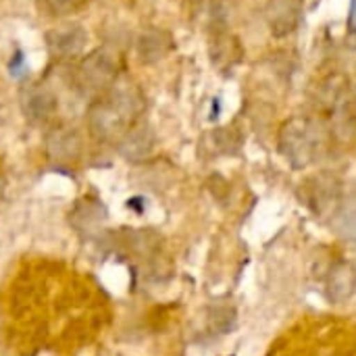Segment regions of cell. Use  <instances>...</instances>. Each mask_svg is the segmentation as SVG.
<instances>
[{"label": "cell", "mask_w": 356, "mask_h": 356, "mask_svg": "<svg viewBox=\"0 0 356 356\" xmlns=\"http://www.w3.org/2000/svg\"><path fill=\"white\" fill-rule=\"evenodd\" d=\"M46 4L54 15H69L81 4V0H46Z\"/></svg>", "instance_id": "cell-18"}, {"label": "cell", "mask_w": 356, "mask_h": 356, "mask_svg": "<svg viewBox=\"0 0 356 356\" xmlns=\"http://www.w3.org/2000/svg\"><path fill=\"white\" fill-rule=\"evenodd\" d=\"M211 58L219 69H229L242 58V48L234 35L221 33L211 44Z\"/></svg>", "instance_id": "cell-16"}, {"label": "cell", "mask_w": 356, "mask_h": 356, "mask_svg": "<svg viewBox=\"0 0 356 356\" xmlns=\"http://www.w3.org/2000/svg\"><path fill=\"white\" fill-rule=\"evenodd\" d=\"M323 127L307 117L288 119L277 136V150L292 169H305L317 161L323 148Z\"/></svg>", "instance_id": "cell-3"}, {"label": "cell", "mask_w": 356, "mask_h": 356, "mask_svg": "<svg viewBox=\"0 0 356 356\" xmlns=\"http://www.w3.org/2000/svg\"><path fill=\"white\" fill-rule=\"evenodd\" d=\"M98 246L102 257H117L119 263L127 265L131 273V292H138L142 284L161 286L173 277L163 238L154 229H106Z\"/></svg>", "instance_id": "cell-1"}, {"label": "cell", "mask_w": 356, "mask_h": 356, "mask_svg": "<svg viewBox=\"0 0 356 356\" xmlns=\"http://www.w3.org/2000/svg\"><path fill=\"white\" fill-rule=\"evenodd\" d=\"M330 221L336 225L338 234L356 248V188L342 196V200Z\"/></svg>", "instance_id": "cell-15"}, {"label": "cell", "mask_w": 356, "mask_h": 356, "mask_svg": "<svg viewBox=\"0 0 356 356\" xmlns=\"http://www.w3.org/2000/svg\"><path fill=\"white\" fill-rule=\"evenodd\" d=\"M48 48L56 58L63 60H71L83 54L86 46H88V31L81 25H65L58 29L48 31L46 35Z\"/></svg>", "instance_id": "cell-9"}, {"label": "cell", "mask_w": 356, "mask_h": 356, "mask_svg": "<svg viewBox=\"0 0 356 356\" xmlns=\"http://www.w3.org/2000/svg\"><path fill=\"white\" fill-rule=\"evenodd\" d=\"M119 79V63L117 56L108 50H94L81 58L77 67L75 81L83 94H102L113 88Z\"/></svg>", "instance_id": "cell-4"}, {"label": "cell", "mask_w": 356, "mask_h": 356, "mask_svg": "<svg viewBox=\"0 0 356 356\" xmlns=\"http://www.w3.org/2000/svg\"><path fill=\"white\" fill-rule=\"evenodd\" d=\"M229 356H234V355H229Z\"/></svg>", "instance_id": "cell-22"}, {"label": "cell", "mask_w": 356, "mask_h": 356, "mask_svg": "<svg viewBox=\"0 0 356 356\" xmlns=\"http://www.w3.org/2000/svg\"><path fill=\"white\" fill-rule=\"evenodd\" d=\"M204 315H207V327L200 334V340H217L236 332L238 327V311L232 305L213 302L207 307Z\"/></svg>", "instance_id": "cell-13"}, {"label": "cell", "mask_w": 356, "mask_h": 356, "mask_svg": "<svg viewBox=\"0 0 356 356\" xmlns=\"http://www.w3.org/2000/svg\"><path fill=\"white\" fill-rule=\"evenodd\" d=\"M21 111L31 123H44L56 113V96L52 90L31 83L21 92Z\"/></svg>", "instance_id": "cell-10"}, {"label": "cell", "mask_w": 356, "mask_h": 356, "mask_svg": "<svg viewBox=\"0 0 356 356\" xmlns=\"http://www.w3.org/2000/svg\"><path fill=\"white\" fill-rule=\"evenodd\" d=\"M213 140H215V146L221 154H236L242 146V140H240V134L234 131L232 127H221V129H215L213 131Z\"/></svg>", "instance_id": "cell-17"}, {"label": "cell", "mask_w": 356, "mask_h": 356, "mask_svg": "<svg viewBox=\"0 0 356 356\" xmlns=\"http://www.w3.org/2000/svg\"><path fill=\"white\" fill-rule=\"evenodd\" d=\"M117 146H119V154L123 159H127L129 163H142L154 152V146H156L154 129L146 121H136L123 134V138L117 142Z\"/></svg>", "instance_id": "cell-8"}, {"label": "cell", "mask_w": 356, "mask_h": 356, "mask_svg": "<svg viewBox=\"0 0 356 356\" xmlns=\"http://www.w3.org/2000/svg\"><path fill=\"white\" fill-rule=\"evenodd\" d=\"M146 100L136 83L115 81L106 98L94 102L88 111V125L96 140L119 142L123 134L144 113Z\"/></svg>", "instance_id": "cell-2"}, {"label": "cell", "mask_w": 356, "mask_h": 356, "mask_svg": "<svg viewBox=\"0 0 356 356\" xmlns=\"http://www.w3.org/2000/svg\"><path fill=\"white\" fill-rule=\"evenodd\" d=\"M356 294V265L336 261L323 277V296L332 305H344Z\"/></svg>", "instance_id": "cell-7"}, {"label": "cell", "mask_w": 356, "mask_h": 356, "mask_svg": "<svg viewBox=\"0 0 356 356\" xmlns=\"http://www.w3.org/2000/svg\"><path fill=\"white\" fill-rule=\"evenodd\" d=\"M25 65H27V63H25V56H23V52L17 48V50H15V54H13V60L8 63V71H10V75H13V77H23V75H25V71H27V69H25Z\"/></svg>", "instance_id": "cell-19"}, {"label": "cell", "mask_w": 356, "mask_h": 356, "mask_svg": "<svg viewBox=\"0 0 356 356\" xmlns=\"http://www.w3.org/2000/svg\"><path fill=\"white\" fill-rule=\"evenodd\" d=\"M69 225L71 229L83 240V242H100L104 236V223L108 221V211L104 202H100L94 196L79 198L73 209L69 211Z\"/></svg>", "instance_id": "cell-6"}, {"label": "cell", "mask_w": 356, "mask_h": 356, "mask_svg": "<svg viewBox=\"0 0 356 356\" xmlns=\"http://www.w3.org/2000/svg\"><path fill=\"white\" fill-rule=\"evenodd\" d=\"M342 196H344L342 181L334 173H317L305 179L302 186L298 188V198L302 200V204L317 217H327V219H332V215L336 213Z\"/></svg>", "instance_id": "cell-5"}, {"label": "cell", "mask_w": 356, "mask_h": 356, "mask_svg": "<svg viewBox=\"0 0 356 356\" xmlns=\"http://www.w3.org/2000/svg\"><path fill=\"white\" fill-rule=\"evenodd\" d=\"M348 31L356 33V0H350V13H348Z\"/></svg>", "instance_id": "cell-20"}, {"label": "cell", "mask_w": 356, "mask_h": 356, "mask_svg": "<svg viewBox=\"0 0 356 356\" xmlns=\"http://www.w3.org/2000/svg\"><path fill=\"white\" fill-rule=\"evenodd\" d=\"M48 156L54 163H71L79 156L81 150V140L73 129H56L48 136L46 140Z\"/></svg>", "instance_id": "cell-14"}, {"label": "cell", "mask_w": 356, "mask_h": 356, "mask_svg": "<svg viewBox=\"0 0 356 356\" xmlns=\"http://www.w3.org/2000/svg\"><path fill=\"white\" fill-rule=\"evenodd\" d=\"M127 207H129V209H134V207H136V211H138V213H142V211H144V198H138V196H136V198H129Z\"/></svg>", "instance_id": "cell-21"}, {"label": "cell", "mask_w": 356, "mask_h": 356, "mask_svg": "<svg viewBox=\"0 0 356 356\" xmlns=\"http://www.w3.org/2000/svg\"><path fill=\"white\" fill-rule=\"evenodd\" d=\"M173 50V38L167 29L148 27L136 40V54L144 65H154L163 60Z\"/></svg>", "instance_id": "cell-12"}, {"label": "cell", "mask_w": 356, "mask_h": 356, "mask_svg": "<svg viewBox=\"0 0 356 356\" xmlns=\"http://www.w3.org/2000/svg\"><path fill=\"white\" fill-rule=\"evenodd\" d=\"M302 19V0H269L267 23L273 35L284 38L296 31Z\"/></svg>", "instance_id": "cell-11"}]
</instances>
